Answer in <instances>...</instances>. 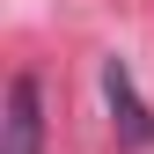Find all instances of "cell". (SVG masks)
<instances>
[{
	"label": "cell",
	"mask_w": 154,
	"mask_h": 154,
	"mask_svg": "<svg viewBox=\"0 0 154 154\" xmlns=\"http://www.w3.org/2000/svg\"><path fill=\"white\" fill-rule=\"evenodd\" d=\"M103 103H110V125H118L125 147H154V110L140 103V88H132V66H125V59H103Z\"/></svg>",
	"instance_id": "obj_1"
},
{
	"label": "cell",
	"mask_w": 154,
	"mask_h": 154,
	"mask_svg": "<svg viewBox=\"0 0 154 154\" xmlns=\"http://www.w3.org/2000/svg\"><path fill=\"white\" fill-rule=\"evenodd\" d=\"M0 125H8V147H0V154H37V147H44V103H37V81H29V73L8 81V118H0Z\"/></svg>",
	"instance_id": "obj_2"
}]
</instances>
